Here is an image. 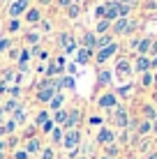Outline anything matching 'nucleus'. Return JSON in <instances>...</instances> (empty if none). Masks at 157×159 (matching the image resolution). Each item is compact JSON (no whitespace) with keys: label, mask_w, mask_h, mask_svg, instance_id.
I'll return each mask as SVG.
<instances>
[{"label":"nucleus","mask_w":157,"mask_h":159,"mask_svg":"<svg viewBox=\"0 0 157 159\" xmlns=\"http://www.w3.org/2000/svg\"><path fill=\"white\" fill-rule=\"evenodd\" d=\"M109 118H111V127L116 129V131H122V129H127L129 127V120H132V113H129V108H127V104H118L116 108L109 113Z\"/></svg>","instance_id":"nucleus-1"},{"label":"nucleus","mask_w":157,"mask_h":159,"mask_svg":"<svg viewBox=\"0 0 157 159\" xmlns=\"http://www.w3.org/2000/svg\"><path fill=\"white\" fill-rule=\"evenodd\" d=\"M139 28V21H134V19H116L111 23V35H116V37H127V35H132L134 30Z\"/></svg>","instance_id":"nucleus-2"},{"label":"nucleus","mask_w":157,"mask_h":159,"mask_svg":"<svg viewBox=\"0 0 157 159\" xmlns=\"http://www.w3.org/2000/svg\"><path fill=\"white\" fill-rule=\"evenodd\" d=\"M95 104H97V108H99V111H106V113H111L113 108H116L118 104H120V99L116 97L113 88H109V90H104V92H99V95H97Z\"/></svg>","instance_id":"nucleus-3"},{"label":"nucleus","mask_w":157,"mask_h":159,"mask_svg":"<svg viewBox=\"0 0 157 159\" xmlns=\"http://www.w3.org/2000/svg\"><path fill=\"white\" fill-rule=\"evenodd\" d=\"M56 42H58V46L62 48V56H72V53H76V48H79V39L69 30L58 32V39Z\"/></svg>","instance_id":"nucleus-4"},{"label":"nucleus","mask_w":157,"mask_h":159,"mask_svg":"<svg viewBox=\"0 0 157 159\" xmlns=\"http://www.w3.org/2000/svg\"><path fill=\"white\" fill-rule=\"evenodd\" d=\"M132 74H134V69H132V60H129L127 56H120V58L116 60V67H113V76L127 83V81L132 79Z\"/></svg>","instance_id":"nucleus-5"},{"label":"nucleus","mask_w":157,"mask_h":159,"mask_svg":"<svg viewBox=\"0 0 157 159\" xmlns=\"http://www.w3.org/2000/svg\"><path fill=\"white\" fill-rule=\"evenodd\" d=\"M116 139H118V131L113 129L111 125H104V127L97 129L93 143H95L97 148H104V145H109V143H116Z\"/></svg>","instance_id":"nucleus-6"},{"label":"nucleus","mask_w":157,"mask_h":159,"mask_svg":"<svg viewBox=\"0 0 157 159\" xmlns=\"http://www.w3.org/2000/svg\"><path fill=\"white\" fill-rule=\"evenodd\" d=\"M83 120H85V113H83V108H79V106H74V108H67V120H65L62 129H65V131H67V129H81Z\"/></svg>","instance_id":"nucleus-7"},{"label":"nucleus","mask_w":157,"mask_h":159,"mask_svg":"<svg viewBox=\"0 0 157 159\" xmlns=\"http://www.w3.org/2000/svg\"><path fill=\"white\" fill-rule=\"evenodd\" d=\"M81 141H83L81 129H67V131H65V136H62L60 148H62V150H67V152H72V150H76V148H81Z\"/></svg>","instance_id":"nucleus-8"},{"label":"nucleus","mask_w":157,"mask_h":159,"mask_svg":"<svg viewBox=\"0 0 157 159\" xmlns=\"http://www.w3.org/2000/svg\"><path fill=\"white\" fill-rule=\"evenodd\" d=\"M118 51H120V44L118 42H113V44H109V46H104V48H99V51H95L93 56H95V65H106L111 58H116L118 56Z\"/></svg>","instance_id":"nucleus-9"},{"label":"nucleus","mask_w":157,"mask_h":159,"mask_svg":"<svg viewBox=\"0 0 157 159\" xmlns=\"http://www.w3.org/2000/svg\"><path fill=\"white\" fill-rule=\"evenodd\" d=\"M111 85H113V69L99 67L97 69V76H95V88L97 90H109Z\"/></svg>","instance_id":"nucleus-10"},{"label":"nucleus","mask_w":157,"mask_h":159,"mask_svg":"<svg viewBox=\"0 0 157 159\" xmlns=\"http://www.w3.org/2000/svg\"><path fill=\"white\" fill-rule=\"evenodd\" d=\"M28 7H30V0H14L7 9V16L9 19H21V16L28 12Z\"/></svg>","instance_id":"nucleus-11"},{"label":"nucleus","mask_w":157,"mask_h":159,"mask_svg":"<svg viewBox=\"0 0 157 159\" xmlns=\"http://www.w3.org/2000/svg\"><path fill=\"white\" fill-rule=\"evenodd\" d=\"M25 152H28L30 157H37L42 150H44V141H42V136H32V139L25 141Z\"/></svg>","instance_id":"nucleus-12"},{"label":"nucleus","mask_w":157,"mask_h":159,"mask_svg":"<svg viewBox=\"0 0 157 159\" xmlns=\"http://www.w3.org/2000/svg\"><path fill=\"white\" fill-rule=\"evenodd\" d=\"M134 90H136V85H134L132 81H127V83H122V85H116V88H113L116 97H118V99H125V102L134 95Z\"/></svg>","instance_id":"nucleus-13"},{"label":"nucleus","mask_w":157,"mask_h":159,"mask_svg":"<svg viewBox=\"0 0 157 159\" xmlns=\"http://www.w3.org/2000/svg\"><path fill=\"white\" fill-rule=\"evenodd\" d=\"M132 69H134V74L150 72V58H148V56H134V60H132Z\"/></svg>","instance_id":"nucleus-14"},{"label":"nucleus","mask_w":157,"mask_h":159,"mask_svg":"<svg viewBox=\"0 0 157 159\" xmlns=\"http://www.w3.org/2000/svg\"><path fill=\"white\" fill-rule=\"evenodd\" d=\"M90 60H93V51H90V48H83V46H79L76 48V53H74V65H81V67H83V65H88Z\"/></svg>","instance_id":"nucleus-15"},{"label":"nucleus","mask_w":157,"mask_h":159,"mask_svg":"<svg viewBox=\"0 0 157 159\" xmlns=\"http://www.w3.org/2000/svg\"><path fill=\"white\" fill-rule=\"evenodd\" d=\"M150 134H153V122H150V120H141V118H139L136 129H134V136H136V139H145V136H150Z\"/></svg>","instance_id":"nucleus-16"},{"label":"nucleus","mask_w":157,"mask_h":159,"mask_svg":"<svg viewBox=\"0 0 157 159\" xmlns=\"http://www.w3.org/2000/svg\"><path fill=\"white\" fill-rule=\"evenodd\" d=\"M65 92H56V95L51 97V102L46 104V108H48V113H56V111H60V108H65Z\"/></svg>","instance_id":"nucleus-17"},{"label":"nucleus","mask_w":157,"mask_h":159,"mask_svg":"<svg viewBox=\"0 0 157 159\" xmlns=\"http://www.w3.org/2000/svg\"><path fill=\"white\" fill-rule=\"evenodd\" d=\"M95 42H97V35L93 30H85L83 35H81V39H79V46H83V48H90V51L95 53Z\"/></svg>","instance_id":"nucleus-18"},{"label":"nucleus","mask_w":157,"mask_h":159,"mask_svg":"<svg viewBox=\"0 0 157 159\" xmlns=\"http://www.w3.org/2000/svg\"><path fill=\"white\" fill-rule=\"evenodd\" d=\"M104 7H106V16H104V19H109L111 23L116 19H120V14H118V12H120V2H118V0H109Z\"/></svg>","instance_id":"nucleus-19"},{"label":"nucleus","mask_w":157,"mask_h":159,"mask_svg":"<svg viewBox=\"0 0 157 159\" xmlns=\"http://www.w3.org/2000/svg\"><path fill=\"white\" fill-rule=\"evenodd\" d=\"M9 118H12L14 122L19 125V129H23V127H25V122H28V111H25V106L21 104V106L16 108V111H14V113H12Z\"/></svg>","instance_id":"nucleus-20"},{"label":"nucleus","mask_w":157,"mask_h":159,"mask_svg":"<svg viewBox=\"0 0 157 159\" xmlns=\"http://www.w3.org/2000/svg\"><path fill=\"white\" fill-rule=\"evenodd\" d=\"M21 39H23L25 44H30V46H37V44H42V32L39 30H25L23 35H21Z\"/></svg>","instance_id":"nucleus-21"},{"label":"nucleus","mask_w":157,"mask_h":159,"mask_svg":"<svg viewBox=\"0 0 157 159\" xmlns=\"http://www.w3.org/2000/svg\"><path fill=\"white\" fill-rule=\"evenodd\" d=\"M139 118H141V120H150V122H153V120L157 118V108H155L150 102H143V104H141V113H139Z\"/></svg>","instance_id":"nucleus-22"},{"label":"nucleus","mask_w":157,"mask_h":159,"mask_svg":"<svg viewBox=\"0 0 157 159\" xmlns=\"http://www.w3.org/2000/svg\"><path fill=\"white\" fill-rule=\"evenodd\" d=\"M23 19H25V23L37 25V23L42 21V12H39V7H28V12L23 14Z\"/></svg>","instance_id":"nucleus-23"},{"label":"nucleus","mask_w":157,"mask_h":159,"mask_svg":"<svg viewBox=\"0 0 157 159\" xmlns=\"http://www.w3.org/2000/svg\"><path fill=\"white\" fill-rule=\"evenodd\" d=\"M102 150H104L102 155H104V157H109V159H120V155H122V148L118 145V143H109V145H104V148H102Z\"/></svg>","instance_id":"nucleus-24"},{"label":"nucleus","mask_w":157,"mask_h":159,"mask_svg":"<svg viewBox=\"0 0 157 159\" xmlns=\"http://www.w3.org/2000/svg\"><path fill=\"white\" fill-rule=\"evenodd\" d=\"M85 122H88V127H97V129H99V127H104V125H106V118L104 116H102V113H90V116H85Z\"/></svg>","instance_id":"nucleus-25"},{"label":"nucleus","mask_w":157,"mask_h":159,"mask_svg":"<svg viewBox=\"0 0 157 159\" xmlns=\"http://www.w3.org/2000/svg\"><path fill=\"white\" fill-rule=\"evenodd\" d=\"M150 46H153V37H141V42H139L134 56H148V53H150Z\"/></svg>","instance_id":"nucleus-26"},{"label":"nucleus","mask_w":157,"mask_h":159,"mask_svg":"<svg viewBox=\"0 0 157 159\" xmlns=\"http://www.w3.org/2000/svg\"><path fill=\"white\" fill-rule=\"evenodd\" d=\"M95 35L97 37H99V35H106V32H111V21L109 19H99V21H97V23H95Z\"/></svg>","instance_id":"nucleus-27"},{"label":"nucleus","mask_w":157,"mask_h":159,"mask_svg":"<svg viewBox=\"0 0 157 159\" xmlns=\"http://www.w3.org/2000/svg\"><path fill=\"white\" fill-rule=\"evenodd\" d=\"M51 118V113H48V108H39V111L35 113V118H32V125H35L37 129H39V125H44L46 120Z\"/></svg>","instance_id":"nucleus-28"},{"label":"nucleus","mask_w":157,"mask_h":159,"mask_svg":"<svg viewBox=\"0 0 157 159\" xmlns=\"http://www.w3.org/2000/svg\"><path fill=\"white\" fill-rule=\"evenodd\" d=\"M14 76H16V69H14V67H5L2 72H0V83L12 85V83H14Z\"/></svg>","instance_id":"nucleus-29"},{"label":"nucleus","mask_w":157,"mask_h":159,"mask_svg":"<svg viewBox=\"0 0 157 159\" xmlns=\"http://www.w3.org/2000/svg\"><path fill=\"white\" fill-rule=\"evenodd\" d=\"M2 131H5V139H9V136H14L16 131H19V125H16L12 118H7L2 122Z\"/></svg>","instance_id":"nucleus-30"},{"label":"nucleus","mask_w":157,"mask_h":159,"mask_svg":"<svg viewBox=\"0 0 157 159\" xmlns=\"http://www.w3.org/2000/svg\"><path fill=\"white\" fill-rule=\"evenodd\" d=\"M62 136H65V129L56 125V127H53V131L48 134V139H51V145H53V148L60 145V143H62Z\"/></svg>","instance_id":"nucleus-31"},{"label":"nucleus","mask_w":157,"mask_h":159,"mask_svg":"<svg viewBox=\"0 0 157 159\" xmlns=\"http://www.w3.org/2000/svg\"><path fill=\"white\" fill-rule=\"evenodd\" d=\"M19 106H21V102H19V99H12V97L2 102V111H5V116H12V113H14Z\"/></svg>","instance_id":"nucleus-32"},{"label":"nucleus","mask_w":157,"mask_h":159,"mask_svg":"<svg viewBox=\"0 0 157 159\" xmlns=\"http://www.w3.org/2000/svg\"><path fill=\"white\" fill-rule=\"evenodd\" d=\"M113 42H116V39H113L111 32H106V35H99V37H97V42H95V51H99V48L109 46V44H113Z\"/></svg>","instance_id":"nucleus-33"},{"label":"nucleus","mask_w":157,"mask_h":159,"mask_svg":"<svg viewBox=\"0 0 157 159\" xmlns=\"http://www.w3.org/2000/svg\"><path fill=\"white\" fill-rule=\"evenodd\" d=\"M141 79H139V88H143V90H148V88H153L155 85V81H153V72H143V74H139Z\"/></svg>","instance_id":"nucleus-34"},{"label":"nucleus","mask_w":157,"mask_h":159,"mask_svg":"<svg viewBox=\"0 0 157 159\" xmlns=\"http://www.w3.org/2000/svg\"><path fill=\"white\" fill-rule=\"evenodd\" d=\"M51 120L58 125V127H62V125H65V120H67V108H60V111L51 113Z\"/></svg>","instance_id":"nucleus-35"},{"label":"nucleus","mask_w":157,"mask_h":159,"mask_svg":"<svg viewBox=\"0 0 157 159\" xmlns=\"http://www.w3.org/2000/svg\"><path fill=\"white\" fill-rule=\"evenodd\" d=\"M60 81H62V92H65V90H74V88H76V79H74V76L62 74Z\"/></svg>","instance_id":"nucleus-36"},{"label":"nucleus","mask_w":157,"mask_h":159,"mask_svg":"<svg viewBox=\"0 0 157 159\" xmlns=\"http://www.w3.org/2000/svg\"><path fill=\"white\" fill-rule=\"evenodd\" d=\"M12 46H14L12 37H9V35H0V53H7Z\"/></svg>","instance_id":"nucleus-37"},{"label":"nucleus","mask_w":157,"mask_h":159,"mask_svg":"<svg viewBox=\"0 0 157 159\" xmlns=\"http://www.w3.org/2000/svg\"><path fill=\"white\" fill-rule=\"evenodd\" d=\"M37 159H56V148L53 145H44V150L37 155Z\"/></svg>","instance_id":"nucleus-38"},{"label":"nucleus","mask_w":157,"mask_h":159,"mask_svg":"<svg viewBox=\"0 0 157 159\" xmlns=\"http://www.w3.org/2000/svg\"><path fill=\"white\" fill-rule=\"evenodd\" d=\"M7 32H9V35H19V32H21V21H19V19H9Z\"/></svg>","instance_id":"nucleus-39"},{"label":"nucleus","mask_w":157,"mask_h":159,"mask_svg":"<svg viewBox=\"0 0 157 159\" xmlns=\"http://www.w3.org/2000/svg\"><path fill=\"white\" fill-rule=\"evenodd\" d=\"M53 127H56V122H53V120L48 118L44 125H39V136H48V134L53 131Z\"/></svg>","instance_id":"nucleus-40"},{"label":"nucleus","mask_w":157,"mask_h":159,"mask_svg":"<svg viewBox=\"0 0 157 159\" xmlns=\"http://www.w3.org/2000/svg\"><path fill=\"white\" fill-rule=\"evenodd\" d=\"M37 30L42 32V35H48V32L53 30V25H51V21H46V19H42L39 23H37Z\"/></svg>","instance_id":"nucleus-41"},{"label":"nucleus","mask_w":157,"mask_h":159,"mask_svg":"<svg viewBox=\"0 0 157 159\" xmlns=\"http://www.w3.org/2000/svg\"><path fill=\"white\" fill-rule=\"evenodd\" d=\"M67 16H69V19H79V16H81V5L72 2V5L67 7Z\"/></svg>","instance_id":"nucleus-42"},{"label":"nucleus","mask_w":157,"mask_h":159,"mask_svg":"<svg viewBox=\"0 0 157 159\" xmlns=\"http://www.w3.org/2000/svg\"><path fill=\"white\" fill-rule=\"evenodd\" d=\"M7 95L12 97V99H19L21 95H23V88L21 85H9V90H7Z\"/></svg>","instance_id":"nucleus-43"},{"label":"nucleus","mask_w":157,"mask_h":159,"mask_svg":"<svg viewBox=\"0 0 157 159\" xmlns=\"http://www.w3.org/2000/svg\"><path fill=\"white\" fill-rule=\"evenodd\" d=\"M12 159H30V155L25 152V148H14V152H12Z\"/></svg>","instance_id":"nucleus-44"},{"label":"nucleus","mask_w":157,"mask_h":159,"mask_svg":"<svg viewBox=\"0 0 157 159\" xmlns=\"http://www.w3.org/2000/svg\"><path fill=\"white\" fill-rule=\"evenodd\" d=\"M104 16H106V7H104V5H97V7H95V19L99 21V19H104Z\"/></svg>","instance_id":"nucleus-45"},{"label":"nucleus","mask_w":157,"mask_h":159,"mask_svg":"<svg viewBox=\"0 0 157 159\" xmlns=\"http://www.w3.org/2000/svg\"><path fill=\"white\" fill-rule=\"evenodd\" d=\"M19 51H21L19 46H12V48H9V51H7V56H9V60H14V62H16V58H19Z\"/></svg>","instance_id":"nucleus-46"},{"label":"nucleus","mask_w":157,"mask_h":159,"mask_svg":"<svg viewBox=\"0 0 157 159\" xmlns=\"http://www.w3.org/2000/svg\"><path fill=\"white\" fill-rule=\"evenodd\" d=\"M139 42H141V37H132V39H129V51H136V46H139Z\"/></svg>","instance_id":"nucleus-47"},{"label":"nucleus","mask_w":157,"mask_h":159,"mask_svg":"<svg viewBox=\"0 0 157 159\" xmlns=\"http://www.w3.org/2000/svg\"><path fill=\"white\" fill-rule=\"evenodd\" d=\"M7 150H9V143H7V139H0V152H5V155H7Z\"/></svg>","instance_id":"nucleus-48"},{"label":"nucleus","mask_w":157,"mask_h":159,"mask_svg":"<svg viewBox=\"0 0 157 159\" xmlns=\"http://www.w3.org/2000/svg\"><path fill=\"white\" fill-rule=\"evenodd\" d=\"M143 159H157V150H148L143 155Z\"/></svg>","instance_id":"nucleus-49"},{"label":"nucleus","mask_w":157,"mask_h":159,"mask_svg":"<svg viewBox=\"0 0 157 159\" xmlns=\"http://www.w3.org/2000/svg\"><path fill=\"white\" fill-rule=\"evenodd\" d=\"M150 72H157V56L150 58Z\"/></svg>","instance_id":"nucleus-50"},{"label":"nucleus","mask_w":157,"mask_h":159,"mask_svg":"<svg viewBox=\"0 0 157 159\" xmlns=\"http://www.w3.org/2000/svg\"><path fill=\"white\" fill-rule=\"evenodd\" d=\"M58 5H60V7H65V9H67L69 5H72V0H58Z\"/></svg>","instance_id":"nucleus-51"},{"label":"nucleus","mask_w":157,"mask_h":159,"mask_svg":"<svg viewBox=\"0 0 157 159\" xmlns=\"http://www.w3.org/2000/svg\"><path fill=\"white\" fill-rule=\"evenodd\" d=\"M120 5H129V7H134V0H118Z\"/></svg>","instance_id":"nucleus-52"},{"label":"nucleus","mask_w":157,"mask_h":159,"mask_svg":"<svg viewBox=\"0 0 157 159\" xmlns=\"http://www.w3.org/2000/svg\"><path fill=\"white\" fill-rule=\"evenodd\" d=\"M5 120H7V116H5V111H2V106H0V125L5 122Z\"/></svg>","instance_id":"nucleus-53"},{"label":"nucleus","mask_w":157,"mask_h":159,"mask_svg":"<svg viewBox=\"0 0 157 159\" xmlns=\"http://www.w3.org/2000/svg\"><path fill=\"white\" fill-rule=\"evenodd\" d=\"M125 159H139V157H136V155H134V152H132V155H127Z\"/></svg>","instance_id":"nucleus-54"},{"label":"nucleus","mask_w":157,"mask_h":159,"mask_svg":"<svg viewBox=\"0 0 157 159\" xmlns=\"http://www.w3.org/2000/svg\"><path fill=\"white\" fill-rule=\"evenodd\" d=\"M76 159H93V157H85V155H79Z\"/></svg>","instance_id":"nucleus-55"},{"label":"nucleus","mask_w":157,"mask_h":159,"mask_svg":"<svg viewBox=\"0 0 157 159\" xmlns=\"http://www.w3.org/2000/svg\"><path fill=\"white\" fill-rule=\"evenodd\" d=\"M153 81H155V85H157V72H153Z\"/></svg>","instance_id":"nucleus-56"},{"label":"nucleus","mask_w":157,"mask_h":159,"mask_svg":"<svg viewBox=\"0 0 157 159\" xmlns=\"http://www.w3.org/2000/svg\"><path fill=\"white\" fill-rule=\"evenodd\" d=\"M39 2H42V5H48V2H51V0H39Z\"/></svg>","instance_id":"nucleus-57"},{"label":"nucleus","mask_w":157,"mask_h":159,"mask_svg":"<svg viewBox=\"0 0 157 159\" xmlns=\"http://www.w3.org/2000/svg\"><path fill=\"white\" fill-rule=\"evenodd\" d=\"M0 159H7V155H5V152H0Z\"/></svg>","instance_id":"nucleus-58"},{"label":"nucleus","mask_w":157,"mask_h":159,"mask_svg":"<svg viewBox=\"0 0 157 159\" xmlns=\"http://www.w3.org/2000/svg\"><path fill=\"white\" fill-rule=\"evenodd\" d=\"M97 159H109V157H104V155H99V157H97Z\"/></svg>","instance_id":"nucleus-59"},{"label":"nucleus","mask_w":157,"mask_h":159,"mask_svg":"<svg viewBox=\"0 0 157 159\" xmlns=\"http://www.w3.org/2000/svg\"><path fill=\"white\" fill-rule=\"evenodd\" d=\"M72 2H76V5H79V2H81V0H72Z\"/></svg>","instance_id":"nucleus-60"},{"label":"nucleus","mask_w":157,"mask_h":159,"mask_svg":"<svg viewBox=\"0 0 157 159\" xmlns=\"http://www.w3.org/2000/svg\"><path fill=\"white\" fill-rule=\"evenodd\" d=\"M0 2H2V0H0Z\"/></svg>","instance_id":"nucleus-61"},{"label":"nucleus","mask_w":157,"mask_h":159,"mask_svg":"<svg viewBox=\"0 0 157 159\" xmlns=\"http://www.w3.org/2000/svg\"><path fill=\"white\" fill-rule=\"evenodd\" d=\"M93 2H95V0H93Z\"/></svg>","instance_id":"nucleus-62"},{"label":"nucleus","mask_w":157,"mask_h":159,"mask_svg":"<svg viewBox=\"0 0 157 159\" xmlns=\"http://www.w3.org/2000/svg\"><path fill=\"white\" fill-rule=\"evenodd\" d=\"M9 159H12V157H9Z\"/></svg>","instance_id":"nucleus-63"}]
</instances>
